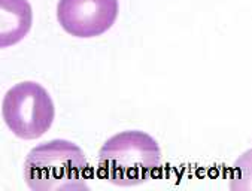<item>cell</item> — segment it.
<instances>
[{
  "label": "cell",
  "mask_w": 252,
  "mask_h": 191,
  "mask_svg": "<svg viewBox=\"0 0 252 191\" xmlns=\"http://www.w3.org/2000/svg\"><path fill=\"white\" fill-rule=\"evenodd\" d=\"M88 163L76 143L54 139L34 147L24 163V181L33 191L87 190Z\"/></svg>",
  "instance_id": "cell-2"
},
{
  "label": "cell",
  "mask_w": 252,
  "mask_h": 191,
  "mask_svg": "<svg viewBox=\"0 0 252 191\" xmlns=\"http://www.w3.org/2000/svg\"><path fill=\"white\" fill-rule=\"evenodd\" d=\"M2 115L17 137L32 140L51 128L56 108L51 96L40 84L26 81L14 85L5 94Z\"/></svg>",
  "instance_id": "cell-3"
},
{
  "label": "cell",
  "mask_w": 252,
  "mask_h": 191,
  "mask_svg": "<svg viewBox=\"0 0 252 191\" xmlns=\"http://www.w3.org/2000/svg\"><path fill=\"white\" fill-rule=\"evenodd\" d=\"M118 0H60L57 20L75 37H95L106 33L117 21Z\"/></svg>",
  "instance_id": "cell-4"
},
{
  "label": "cell",
  "mask_w": 252,
  "mask_h": 191,
  "mask_svg": "<svg viewBox=\"0 0 252 191\" xmlns=\"http://www.w3.org/2000/svg\"><path fill=\"white\" fill-rule=\"evenodd\" d=\"M161 167L157 140L140 130L109 137L98 153V173L114 185L131 187L153 178Z\"/></svg>",
  "instance_id": "cell-1"
},
{
  "label": "cell",
  "mask_w": 252,
  "mask_h": 191,
  "mask_svg": "<svg viewBox=\"0 0 252 191\" xmlns=\"http://www.w3.org/2000/svg\"><path fill=\"white\" fill-rule=\"evenodd\" d=\"M33 24V11L27 0H0V48L21 42Z\"/></svg>",
  "instance_id": "cell-5"
}]
</instances>
